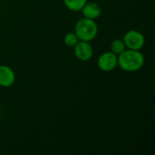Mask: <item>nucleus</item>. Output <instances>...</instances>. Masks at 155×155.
Wrapping results in <instances>:
<instances>
[{
  "label": "nucleus",
  "mask_w": 155,
  "mask_h": 155,
  "mask_svg": "<svg viewBox=\"0 0 155 155\" xmlns=\"http://www.w3.org/2000/svg\"><path fill=\"white\" fill-rule=\"evenodd\" d=\"M78 41H79V39L74 33H68L67 35H65V36L64 38V45L69 47H74L78 43Z\"/></svg>",
  "instance_id": "nucleus-10"
},
{
  "label": "nucleus",
  "mask_w": 155,
  "mask_h": 155,
  "mask_svg": "<svg viewBox=\"0 0 155 155\" xmlns=\"http://www.w3.org/2000/svg\"><path fill=\"white\" fill-rule=\"evenodd\" d=\"M127 49L141 50L145 44V38L143 35L137 30L127 31L123 38Z\"/></svg>",
  "instance_id": "nucleus-3"
},
{
  "label": "nucleus",
  "mask_w": 155,
  "mask_h": 155,
  "mask_svg": "<svg viewBox=\"0 0 155 155\" xmlns=\"http://www.w3.org/2000/svg\"><path fill=\"white\" fill-rule=\"evenodd\" d=\"M144 56L140 50L125 49L122 54L118 55L119 67L129 73H134L141 70L144 64Z\"/></svg>",
  "instance_id": "nucleus-1"
},
{
  "label": "nucleus",
  "mask_w": 155,
  "mask_h": 155,
  "mask_svg": "<svg viewBox=\"0 0 155 155\" xmlns=\"http://www.w3.org/2000/svg\"><path fill=\"white\" fill-rule=\"evenodd\" d=\"M81 11H82L84 17L88 18V19H92V20L97 19L102 14V8L97 3L88 2V1L84 5V7L82 8Z\"/></svg>",
  "instance_id": "nucleus-7"
},
{
  "label": "nucleus",
  "mask_w": 155,
  "mask_h": 155,
  "mask_svg": "<svg viewBox=\"0 0 155 155\" xmlns=\"http://www.w3.org/2000/svg\"><path fill=\"white\" fill-rule=\"evenodd\" d=\"M88 0H64V5L71 11H81Z\"/></svg>",
  "instance_id": "nucleus-8"
},
{
  "label": "nucleus",
  "mask_w": 155,
  "mask_h": 155,
  "mask_svg": "<svg viewBox=\"0 0 155 155\" xmlns=\"http://www.w3.org/2000/svg\"><path fill=\"white\" fill-rule=\"evenodd\" d=\"M98 67L104 72H111L118 65V55L113 52H105L102 54L97 61Z\"/></svg>",
  "instance_id": "nucleus-4"
},
{
  "label": "nucleus",
  "mask_w": 155,
  "mask_h": 155,
  "mask_svg": "<svg viewBox=\"0 0 155 155\" xmlns=\"http://www.w3.org/2000/svg\"><path fill=\"white\" fill-rule=\"evenodd\" d=\"M110 47H111V52H113L116 55H119L126 49L125 44L123 39H114L111 43Z\"/></svg>",
  "instance_id": "nucleus-9"
},
{
  "label": "nucleus",
  "mask_w": 155,
  "mask_h": 155,
  "mask_svg": "<svg viewBox=\"0 0 155 155\" xmlns=\"http://www.w3.org/2000/svg\"><path fill=\"white\" fill-rule=\"evenodd\" d=\"M15 81V74L14 70L8 65H0V86L10 87L14 84Z\"/></svg>",
  "instance_id": "nucleus-6"
},
{
  "label": "nucleus",
  "mask_w": 155,
  "mask_h": 155,
  "mask_svg": "<svg viewBox=\"0 0 155 155\" xmlns=\"http://www.w3.org/2000/svg\"><path fill=\"white\" fill-rule=\"evenodd\" d=\"M74 54L75 56L81 61H88L93 57L94 49L90 44V42L81 41L79 40L78 43L74 46Z\"/></svg>",
  "instance_id": "nucleus-5"
},
{
  "label": "nucleus",
  "mask_w": 155,
  "mask_h": 155,
  "mask_svg": "<svg viewBox=\"0 0 155 155\" xmlns=\"http://www.w3.org/2000/svg\"><path fill=\"white\" fill-rule=\"evenodd\" d=\"M74 34L77 35L79 40L91 42L98 34V25L95 20L83 17L75 24Z\"/></svg>",
  "instance_id": "nucleus-2"
}]
</instances>
